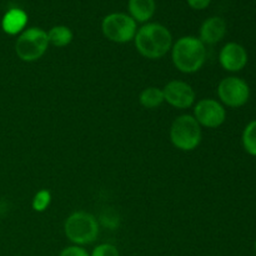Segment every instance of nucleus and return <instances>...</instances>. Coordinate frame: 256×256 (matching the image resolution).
Here are the masks:
<instances>
[{
  "mask_svg": "<svg viewBox=\"0 0 256 256\" xmlns=\"http://www.w3.org/2000/svg\"><path fill=\"white\" fill-rule=\"evenodd\" d=\"M134 42L142 56L152 60L165 56L174 44L170 30L158 22H148L139 28Z\"/></svg>",
  "mask_w": 256,
  "mask_h": 256,
  "instance_id": "obj_1",
  "label": "nucleus"
},
{
  "mask_svg": "<svg viewBox=\"0 0 256 256\" xmlns=\"http://www.w3.org/2000/svg\"><path fill=\"white\" fill-rule=\"evenodd\" d=\"M174 66L184 74L199 72L206 60V45L196 36H182L172 46Z\"/></svg>",
  "mask_w": 256,
  "mask_h": 256,
  "instance_id": "obj_2",
  "label": "nucleus"
},
{
  "mask_svg": "<svg viewBox=\"0 0 256 256\" xmlns=\"http://www.w3.org/2000/svg\"><path fill=\"white\" fill-rule=\"evenodd\" d=\"M65 236L74 245L84 246L92 244L99 235L96 218L86 212H75L68 216L64 224Z\"/></svg>",
  "mask_w": 256,
  "mask_h": 256,
  "instance_id": "obj_3",
  "label": "nucleus"
},
{
  "mask_svg": "<svg viewBox=\"0 0 256 256\" xmlns=\"http://www.w3.org/2000/svg\"><path fill=\"white\" fill-rule=\"evenodd\" d=\"M170 140L176 149L192 152L200 145L202 139V126L192 115H180L170 126Z\"/></svg>",
  "mask_w": 256,
  "mask_h": 256,
  "instance_id": "obj_4",
  "label": "nucleus"
},
{
  "mask_svg": "<svg viewBox=\"0 0 256 256\" xmlns=\"http://www.w3.org/2000/svg\"><path fill=\"white\" fill-rule=\"evenodd\" d=\"M48 32L40 28H28L20 32L15 42V52L22 62L39 60L49 48Z\"/></svg>",
  "mask_w": 256,
  "mask_h": 256,
  "instance_id": "obj_5",
  "label": "nucleus"
},
{
  "mask_svg": "<svg viewBox=\"0 0 256 256\" xmlns=\"http://www.w3.org/2000/svg\"><path fill=\"white\" fill-rule=\"evenodd\" d=\"M102 30L108 40L125 44L134 40L138 32L136 22L124 12H112L102 19Z\"/></svg>",
  "mask_w": 256,
  "mask_h": 256,
  "instance_id": "obj_6",
  "label": "nucleus"
},
{
  "mask_svg": "<svg viewBox=\"0 0 256 256\" xmlns=\"http://www.w3.org/2000/svg\"><path fill=\"white\" fill-rule=\"evenodd\" d=\"M218 96L222 105L238 109L249 102L250 86L242 78L228 76L218 85Z\"/></svg>",
  "mask_w": 256,
  "mask_h": 256,
  "instance_id": "obj_7",
  "label": "nucleus"
},
{
  "mask_svg": "<svg viewBox=\"0 0 256 256\" xmlns=\"http://www.w3.org/2000/svg\"><path fill=\"white\" fill-rule=\"evenodd\" d=\"M200 126L216 129L226 120V110L224 105L215 99H202L194 104V115Z\"/></svg>",
  "mask_w": 256,
  "mask_h": 256,
  "instance_id": "obj_8",
  "label": "nucleus"
},
{
  "mask_svg": "<svg viewBox=\"0 0 256 256\" xmlns=\"http://www.w3.org/2000/svg\"><path fill=\"white\" fill-rule=\"evenodd\" d=\"M164 100L176 109H188L195 104L196 94L190 84L182 80H172L162 88Z\"/></svg>",
  "mask_w": 256,
  "mask_h": 256,
  "instance_id": "obj_9",
  "label": "nucleus"
},
{
  "mask_svg": "<svg viewBox=\"0 0 256 256\" xmlns=\"http://www.w3.org/2000/svg\"><path fill=\"white\" fill-rule=\"evenodd\" d=\"M248 52L239 42H228L222 46L219 54V62L226 72H242L248 64Z\"/></svg>",
  "mask_w": 256,
  "mask_h": 256,
  "instance_id": "obj_10",
  "label": "nucleus"
},
{
  "mask_svg": "<svg viewBox=\"0 0 256 256\" xmlns=\"http://www.w3.org/2000/svg\"><path fill=\"white\" fill-rule=\"evenodd\" d=\"M226 34V22L220 16H212L202 22L199 39L205 45L218 44Z\"/></svg>",
  "mask_w": 256,
  "mask_h": 256,
  "instance_id": "obj_11",
  "label": "nucleus"
},
{
  "mask_svg": "<svg viewBox=\"0 0 256 256\" xmlns=\"http://www.w3.org/2000/svg\"><path fill=\"white\" fill-rule=\"evenodd\" d=\"M28 24V14L19 8L8 10L2 20V28L8 35H18L25 30Z\"/></svg>",
  "mask_w": 256,
  "mask_h": 256,
  "instance_id": "obj_12",
  "label": "nucleus"
},
{
  "mask_svg": "<svg viewBox=\"0 0 256 256\" xmlns=\"http://www.w3.org/2000/svg\"><path fill=\"white\" fill-rule=\"evenodd\" d=\"M130 16L136 22H146L154 16L156 4L155 0H129Z\"/></svg>",
  "mask_w": 256,
  "mask_h": 256,
  "instance_id": "obj_13",
  "label": "nucleus"
},
{
  "mask_svg": "<svg viewBox=\"0 0 256 256\" xmlns=\"http://www.w3.org/2000/svg\"><path fill=\"white\" fill-rule=\"evenodd\" d=\"M72 38H74V34H72V29L65 25H56L48 32L49 44L56 48L68 46L72 42Z\"/></svg>",
  "mask_w": 256,
  "mask_h": 256,
  "instance_id": "obj_14",
  "label": "nucleus"
},
{
  "mask_svg": "<svg viewBox=\"0 0 256 256\" xmlns=\"http://www.w3.org/2000/svg\"><path fill=\"white\" fill-rule=\"evenodd\" d=\"M164 102V92L159 88L149 86L142 90L139 95L140 105L145 109H156Z\"/></svg>",
  "mask_w": 256,
  "mask_h": 256,
  "instance_id": "obj_15",
  "label": "nucleus"
},
{
  "mask_svg": "<svg viewBox=\"0 0 256 256\" xmlns=\"http://www.w3.org/2000/svg\"><path fill=\"white\" fill-rule=\"evenodd\" d=\"M242 148L245 152L252 156L256 158V120L250 122L244 128V132L242 135Z\"/></svg>",
  "mask_w": 256,
  "mask_h": 256,
  "instance_id": "obj_16",
  "label": "nucleus"
},
{
  "mask_svg": "<svg viewBox=\"0 0 256 256\" xmlns=\"http://www.w3.org/2000/svg\"><path fill=\"white\" fill-rule=\"evenodd\" d=\"M52 202V192L48 189H42L34 195L32 202V210L36 212H44Z\"/></svg>",
  "mask_w": 256,
  "mask_h": 256,
  "instance_id": "obj_17",
  "label": "nucleus"
},
{
  "mask_svg": "<svg viewBox=\"0 0 256 256\" xmlns=\"http://www.w3.org/2000/svg\"><path fill=\"white\" fill-rule=\"evenodd\" d=\"M90 256H120V252L115 245L100 244L94 248Z\"/></svg>",
  "mask_w": 256,
  "mask_h": 256,
  "instance_id": "obj_18",
  "label": "nucleus"
},
{
  "mask_svg": "<svg viewBox=\"0 0 256 256\" xmlns=\"http://www.w3.org/2000/svg\"><path fill=\"white\" fill-rule=\"evenodd\" d=\"M59 256H90L86 249L82 246H78V245H72V246H66L60 252Z\"/></svg>",
  "mask_w": 256,
  "mask_h": 256,
  "instance_id": "obj_19",
  "label": "nucleus"
},
{
  "mask_svg": "<svg viewBox=\"0 0 256 256\" xmlns=\"http://www.w3.org/2000/svg\"><path fill=\"white\" fill-rule=\"evenodd\" d=\"M212 0H188V5L194 10H204L210 5Z\"/></svg>",
  "mask_w": 256,
  "mask_h": 256,
  "instance_id": "obj_20",
  "label": "nucleus"
},
{
  "mask_svg": "<svg viewBox=\"0 0 256 256\" xmlns=\"http://www.w3.org/2000/svg\"><path fill=\"white\" fill-rule=\"evenodd\" d=\"M254 249H255V252H256V240H255V244H254Z\"/></svg>",
  "mask_w": 256,
  "mask_h": 256,
  "instance_id": "obj_21",
  "label": "nucleus"
}]
</instances>
